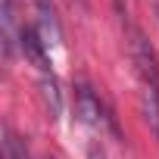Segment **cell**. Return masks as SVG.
Returning a JSON list of instances; mask_svg holds the SVG:
<instances>
[{"mask_svg":"<svg viewBox=\"0 0 159 159\" xmlns=\"http://www.w3.org/2000/svg\"><path fill=\"white\" fill-rule=\"evenodd\" d=\"M75 116H78V122H84V125H100L103 122V103L94 97V91L88 84L75 88Z\"/></svg>","mask_w":159,"mask_h":159,"instance_id":"cell-2","label":"cell"},{"mask_svg":"<svg viewBox=\"0 0 159 159\" xmlns=\"http://www.w3.org/2000/svg\"><path fill=\"white\" fill-rule=\"evenodd\" d=\"M38 97H41V103H44L47 119L56 122L59 112H62V97H59V81H56L50 72H41V78H38Z\"/></svg>","mask_w":159,"mask_h":159,"instance_id":"cell-3","label":"cell"},{"mask_svg":"<svg viewBox=\"0 0 159 159\" xmlns=\"http://www.w3.org/2000/svg\"><path fill=\"white\" fill-rule=\"evenodd\" d=\"M3 159H28V150L13 134V128H3Z\"/></svg>","mask_w":159,"mask_h":159,"instance_id":"cell-8","label":"cell"},{"mask_svg":"<svg viewBox=\"0 0 159 159\" xmlns=\"http://www.w3.org/2000/svg\"><path fill=\"white\" fill-rule=\"evenodd\" d=\"M140 109H143V119H147V125L153 128V134L159 137V91L143 88V94H140Z\"/></svg>","mask_w":159,"mask_h":159,"instance_id":"cell-7","label":"cell"},{"mask_svg":"<svg viewBox=\"0 0 159 159\" xmlns=\"http://www.w3.org/2000/svg\"><path fill=\"white\" fill-rule=\"evenodd\" d=\"M0 22H3V53L7 59H13V47H16V0H3V7H0Z\"/></svg>","mask_w":159,"mask_h":159,"instance_id":"cell-6","label":"cell"},{"mask_svg":"<svg viewBox=\"0 0 159 159\" xmlns=\"http://www.w3.org/2000/svg\"><path fill=\"white\" fill-rule=\"evenodd\" d=\"M19 47H22V53L41 69V72H47L50 69V59H47V44H44V38L38 34V28H22L19 31Z\"/></svg>","mask_w":159,"mask_h":159,"instance_id":"cell-4","label":"cell"},{"mask_svg":"<svg viewBox=\"0 0 159 159\" xmlns=\"http://www.w3.org/2000/svg\"><path fill=\"white\" fill-rule=\"evenodd\" d=\"M128 53H131V62H134V72L140 78V84L159 91V59H156V50L150 47V41L137 28L128 31Z\"/></svg>","mask_w":159,"mask_h":159,"instance_id":"cell-1","label":"cell"},{"mask_svg":"<svg viewBox=\"0 0 159 159\" xmlns=\"http://www.w3.org/2000/svg\"><path fill=\"white\" fill-rule=\"evenodd\" d=\"M34 10H38V34L44 38V44H59V22L53 13L50 0H34Z\"/></svg>","mask_w":159,"mask_h":159,"instance_id":"cell-5","label":"cell"},{"mask_svg":"<svg viewBox=\"0 0 159 159\" xmlns=\"http://www.w3.org/2000/svg\"><path fill=\"white\" fill-rule=\"evenodd\" d=\"M47 159H53V156H47Z\"/></svg>","mask_w":159,"mask_h":159,"instance_id":"cell-10","label":"cell"},{"mask_svg":"<svg viewBox=\"0 0 159 159\" xmlns=\"http://www.w3.org/2000/svg\"><path fill=\"white\" fill-rule=\"evenodd\" d=\"M88 159H106V150H103L100 143H91V147H88Z\"/></svg>","mask_w":159,"mask_h":159,"instance_id":"cell-9","label":"cell"}]
</instances>
